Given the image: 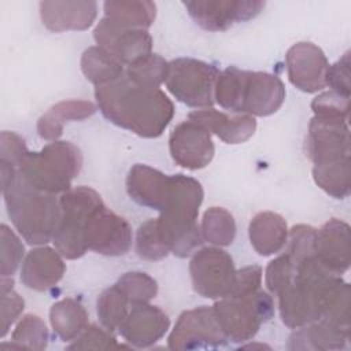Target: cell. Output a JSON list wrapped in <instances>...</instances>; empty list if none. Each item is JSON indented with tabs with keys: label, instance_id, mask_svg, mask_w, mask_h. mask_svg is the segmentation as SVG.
Wrapping results in <instances>:
<instances>
[{
	"label": "cell",
	"instance_id": "ac0fdd59",
	"mask_svg": "<svg viewBox=\"0 0 351 351\" xmlns=\"http://www.w3.org/2000/svg\"><path fill=\"white\" fill-rule=\"evenodd\" d=\"M170 328V318L149 303L133 304L119 326L121 336L133 347L147 348L159 341Z\"/></svg>",
	"mask_w": 351,
	"mask_h": 351
},
{
	"label": "cell",
	"instance_id": "cb8c5ba5",
	"mask_svg": "<svg viewBox=\"0 0 351 351\" xmlns=\"http://www.w3.org/2000/svg\"><path fill=\"white\" fill-rule=\"evenodd\" d=\"M248 236L254 250L262 256H269L280 252L287 244L288 226L280 214L262 211L251 219Z\"/></svg>",
	"mask_w": 351,
	"mask_h": 351
},
{
	"label": "cell",
	"instance_id": "60d3db41",
	"mask_svg": "<svg viewBox=\"0 0 351 351\" xmlns=\"http://www.w3.org/2000/svg\"><path fill=\"white\" fill-rule=\"evenodd\" d=\"M295 276V265L287 254H282L273 259L265 271V284L273 295H278L284 288H287Z\"/></svg>",
	"mask_w": 351,
	"mask_h": 351
},
{
	"label": "cell",
	"instance_id": "e575fe53",
	"mask_svg": "<svg viewBox=\"0 0 351 351\" xmlns=\"http://www.w3.org/2000/svg\"><path fill=\"white\" fill-rule=\"evenodd\" d=\"M48 340L49 333L45 322L34 314H26L22 317L11 335L12 344L22 348L44 350Z\"/></svg>",
	"mask_w": 351,
	"mask_h": 351
},
{
	"label": "cell",
	"instance_id": "8d00e7d4",
	"mask_svg": "<svg viewBox=\"0 0 351 351\" xmlns=\"http://www.w3.org/2000/svg\"><path fill=\"white\" fill-rule=\"evenodd\" d=\"M136 252L140 258L147 261H160L169 255V250L162 240L156 218L145 221L137 229Z\"/></svg>",
	"mask_w": 351,
	"mask_h": 351
},
{
	"label": "cell",
	"instance_id": "74e56055",
	"mask_svg": "<svg viewBox=\"0 0 351 351\" xmlns=\"http://www.w3.org/2000/svg\"><path fill=\"white\" fill-rule=\"evenodd\" d=\"M0 240H1V277H12L18 270L23 255L25 247L21 239L15 234L11 228L5 223L0 226Z\"/></svg>",
	"mask_w": 351,
	"mask_h": 351
},
{
	"label": "cell",
	"instance_id": "f35d334b",
	"mask_svg": "<svg viewBox=\"0 0 351 351\" xmlns=\"http://www.w3.org/2000/svg\"><path fill=\"white\" fill-rule=\"evenodd\" d=\"M315 233L317 229L304 223L295 225L291 230H288V250L285 254L295 266L303 259L314 255Z\"/></svg>",
	"mask_w": 351,
	"mask_h": 351
},
{
	"label": "cell",
	"instance_id": "277c9868",
	"mask_svg": "<svg viewBox=\"0 0 351 351\" xmlns=\"http://www.w3.org/2000/svg\"><path fill=\"white\" fill-rule=\"evenodd\" d=\"M203 196L197 180L184 174L171 176L166 203L156 219L163 243L176 256L185 258L203 243L197 225Z\"/></svg>",
	"mask_w": 351,
	"mask_h": 351
},
{
	"label": "cell",
	"instance_id": "44dd1931",
	"mask_svg": "<svg viewBox=\"0 0 351 351\" xmlns=\"http://www.w3.org/2000/svg\"><path fill=\"white\" fill-rule=\"evenodd\" d=\"M170 178L171 176L151 166L137 163L128 173L126 191L137 204L162 211L169 195Z\"/></svg>",
	"mask_w": 351,
	"mask_h": 351
},
{
	"label": "cell",
	"instance_id": "f1b7e54d",
	"mask_svg": "<svg viewBox=\"0 0 351 351\" xmlns=\"http://www.w3.org/2000/svg\"><path fill=\"white\" fill-rule=\"evenodd\" d=\"M319 319L350 332V284L341 276H333L326 284Z\"/></svg>",
	"mask_w": 351,
	"mask_h": 351
},
{
	"label": "cell",
	"instance_id": "9c48e42d",
	"mask_svg": "<svg viewBox=\"0 0 351 351\" xmlns=\"http://www.w3.org/2000/svg\"><path fill=\"white\" fill-rule=\"evenodd\" d=\"M219 70L207 62L193 58H178L169 62L166 86L181 103L193 108H208L215 103L214 92Z\"/></svg>",
	"mask_w": 351,
	"mask_h": 351
},
{
	"label": "cell",
	"instance_id": "d6986e66",
	"mask_svg": "<svg viewBox=\"0 0 351 351\" xmlns=\"http://www.w3.org/2000/svg\"><path fill=\"white\" fill-rule=\"evenodd\" d=\"M314 255L332 273L344 274L350 267V225L337 218L326 221L315 233Z\"/></svg>",
	"mask_w": 351,
	"mask_h": 351
},
{
	"label": "cell",
	"instance_id": "484cf974",
	"mask_svg": "<svg viewBox=\"0 0 351 351\" xmlns=\"http://www.w3.org/2000/svg\"><path fill=\"white\" fill-rule=\"evenodd\" d=\"M96 106L88 100H63L52 106L37 122V133L43 140L56 141L67 121H81L96 112Z\"/></svg>",
	"mask_w": 351,
	"mask_h": 351
},
{
	"label": "cell",
	"instance_id": "f6af8a7d",
	"mask_svg": "<svg viewBox=\"0 0 351 351\" xmlns=\"http://www.w3.org/2000/svg\"><path fill=\"white\" fill-rule=\"evenodd\" d=\"M262 284V267L258 265H250L236 271V281L233 291L229 296H248L261 289Z\"/></svg>",
	"mask_w": 351,
	"mask_h": 351
},
{
	"label": "cell",
	"instance_id": "d6a6232c",
	"mask_svg": "<svg viewBox=\"0 0 351 351\" xmlns=\"http://www.w3.org/2000/svg\"><path fill=\"white\" fill-rule=\"evenodd\" d=\"M169 74V62L158 53H149L129 64L125 75L138 86L159 88L166 82Z\"/></svg>",
	"mask_w": 351,
	"mask_h": 351
},
{
	"label": "cell",
	"instance_id": "2e32d148",
	"mask_svg": "<svg viewBox=\"0 0 351 351\" xmlns=\"http://www.w3.org/2000/svg\"><path fill=\"white\" fill-rule=\"evenodd\" d=\"M288 80L293 86L306 93L322 90L325 74L329 66L324 51L313 43L300 41L293 44L285 55Z\"/></svg>",
	"mask_w": 351,
	"mask_h": 351
},
{
	"label": "cell",
	"instance_id": "4fadbf2b",
	"mask_svg": "<svg viewBox=\"0 0 351 351\" xmlns=\"http://www.w3.org/2000/svg\"><path fill=\"white\" fill-rule=\"evenodd\" d=\"M182 4L195 23L208 32H223L254 19L265 7L261 0H192Z\"/></svg>",
	"mask_w": 351,
	"mask_h": 351
},
{
	"label": "cell",
	"instance_id": "d590c367",
	"mask_svg": "<svg viewBox=\"0 0 351 351\" xmlns=\"http://www.w3.org/2000/svg\"><path fill=\"white\" fill-rule=\"evenodd\" d=\"M115 285L128 298L129 303H148L158 293L156 281L143 271H128L118 278Z\"/></svg>",
	"mask_w": 351,
	"mask_h": 351
},
{
	"label": "cell",
	"instance_id": "1f68e13d",
	"mask_svg": "<svg viewBox=\"0 0 351 351\" xmlns=\"http://www.w3.org/2000/svg\"><path fill=\"white\" fill-rule=\"evenodd\" d=\"M200 232L208 243L217 247H226L234 240L236 222L226 208L210 207L203 214Z\"/></svg>",
	"mask_w": 351,
	"mask_h": 351
},
{
	"label": "cell",
	"instance_id": "603a6c76",
	"mask_svg": "<svg viewBox=\"0 0 351 351\" xmlns=\"http://www.w3.org/2000/svg\"><path fill=\"white\" fill-rule=\"evenodd\" d=\"M188 119L199 123L226 144H241L251 138L256 129V121L251 115H229L211 107L189 112Z\"/></svg>",
	"mask_w": 351,
	"mask_h": 351
},
{
	"label": "cell",
	"instance_id": "d4e9b609",
	"mask_svg": "<svg viewBox=\"0 0 351 351\" xmlns=\"http://www.w3.org/2000/svg\"><path fill=\"white\" fill-rule=\"evenodd\" d=\"M350 340V332L326 321L318 319L298 328L288 341L289 350H343Z\"/></svg>",
	"mask_w": 351,
	"mask_h": 351
},
{
	"label": "cell",
	"instance_id": "bcb514c9",
	"mask_svg": "<svg viewBox=\"0 0 351 351\" xmlns=\"http://www.w3.org/2000/svg\"><path fill=\"white\" fill-rule=\"evenodd\" d=\"M25 307L23 299L14 291V288L1 291V336L8 333L11 325L19 318Z\"/></svg>",
	"mask_w": 351,
	"mask_h": 351
},
{
	"label": "cell",
	"instance_id": "3957f363",
	"mask_svg": "<svg viewBox=\"0 0 351 351\" xmlns=\"http://www.w3.org/2000/svg\"><path fill=\"white\" fill-rule=\"evenodd\" d=\"M214 99L230 112L267 117L282 106L285 86L276 74L229 66L218 74Z\"/></svg>",
	"mask_w": 351,
	"mask_h": 351
},
{
	"label": "cell",
	"instance_id": "7bdbcfd3",
	"mask_svg": "<svg viewBox=\"0 0 351 351\" xmlns=\"http://www.w3.org/2000/svg\"><path fill=\"white\" fill-rule=\"evenodd\" d=\"M350 51H347L337 62L329 64L325 74V84L330 90L337 92L343 96L350 97L351 95V82H350Z\"/></svg>",
	"mask_w": 351,
	"mask_h": 351
},
{
	"label": "cell",
	"instance_id": "e0dca14e",
	"mask_svg": "<svg viewBox=\"0 0 351 351\" xmlns=\"http://www.w3.org/2000/svg\"><path fill=\"white\" fill-rule=\"evenodd\" d=\"M307 155L314 165L350 155L348 121L314 117L308 125Z\"/></svg>",
	"mask_w": 351,
	"mask_h": 351
},
{
	"label": "cell",
	"instance_id": "5b68a950",
	"mask_svg": "<svg viewBox=\"0 0 351 351\" xmlns=\"http://www.w3.org/2000/svg\"><path fill=\"white\" fill-rule=\"evenodd\" d=\"M337 276L311 255L295 266L292 282L278 295L281 321L291 329H298L321 318L322 293L329 280Z\"/></svg>",
	"mask_w": 351,
	"mask_h": 351
},
{
	"label": "cell",
	"instance_id": "30bf717a",
	"mask_svg": "<svg viewBox=\"0 0 351 351\" xmlns=\"http://www.w3.org/2000/svg\"><path fill=\"white\" fill-rule=\"evenodd\" d=\"M232 256L221 247H203L191 258L189 274L193 289L207 299H222L232 293L236 281Z\"/></svg>",
	"mask_w": 351,
	"mask_h": 351
},
{
	"label": "cell",
	"instance_id": "9a60e30c",
	"mask_svg": "<svg viewBox=\"0 0 351 351\" xmlns=\"http://www.w3.org/2000/svg\"><path fill=\"white\" fill-rule=\"evenodd\" d=\"M169 149L173 160L189 170L206 167L215 152L211 133L189 119L173 129L169 137Z\"/></svg>",
	"mask_w": 351,
	"mask_h": 351
},
{
	"label": "cell",
	"instance_id": "4dcf8cb0",
	"mask_svg": "<svg viewBox=\"0 0 351 351\" xmlns=\"http://www.w3.org/2000/svg\"><path fill=\"white\" fill-rule=\"evenodd\" d=\"M81 70L85 78L96 86L110 84L125 74L123 64L99 45H92L84 51Z\"/></svg>",
	"mask_w": 351,
	"mask_h": 351
},
{
	"label": "cell",
	"instance_id": "b9f144b4",
	"mask_svg": "<svg viewBox=\"0 0 351 351\" xmlns=\"http://www.w3.org/2000/svg\"><path fill=\"white\" fill-rule=\"evenodd\" d=\"M119 347L115 337L110 335V330H104L96 325H88L85 330L73 340L69 350H108Z\"/></svg>",
	"mask_w": 351,
	"mask_h": 351
},
{
	"label": "cell",
	"instance_id": "8fae6325",
	"mask_svg": "<svg viewBox=\"0 0 351 351\" xmlns=\"http://www.w3.org/2000/svg\"><path fill=\"white\" fill-rule=\"evenodd\" d=\"M169 348L177 351L218 348L226 337L217 321L213 307L200 306L184 311L167 339Z\"/></svg>",
	"mask_w": 351,
	"mask_h": 351
},
{
	"label": "cell",
	"instance_id": "52a82bcc",
	"mask_svg": "<svg viewBox=\"0 0 351 351\" xmlns=\"http://www.w3.org/2000/svg\"><path fill=\"white\" fill-rule=\"evenodd\" d=\"M62 215L52 241L66 259H78L88 251L85 243V221L103 204L100 195L89 186L71 188L59 197Z\"/></svg>",
	"mask_w": 351,
	"mask_h": 351
},
{
	"label": "cell",
	"instance_id": "8992f818",
	"mask_svg": "<svg viewBox=\"0 0 351 351\" xmlns=\"http://www.w3.org/2000/svg\"><path fill=\"white\" fill-rule=\"evenodd\" d=\"M82 167V154L70 141H51L38 152H29L18 171L34 189L58 195L71 189Z\"/></svg>",
	"mask_w": 351,
	"mask_h": 351
},
{
	"label": "cell",
	"instance_id": "6da1fadb",
	"mask_svg": "<svg viewBox=\"0 0 351 351\" xmlns=\"http://www.w3.org/2000/svg\"><path fill=\"white\" fill-rule=\"evenodd\" d=\"M97 108L111 123L145 138L159 137L174 115L173 101L159 88H144L125 74L95 88Z\"/></svg>",
	"mask_w": 351,
	"mask_h": 351
},
{
	"label": "cell",
	"instance_id": "7a4b0ae2",
	"mask_svg": "<svg viewBox=\"0 0 351 351\" xmlns=\"http://www.w3.org/2000/svg\"><path fill=\"white\" fill-rule=\"evenodd\" d=\"M0 174L7 213L18 233L32 245L51 241L62 215L56 195L34 189L18 169L7 163L0 162Z\"/></svg>",
	"mask_w": 351,
	"mask_h": 351
},
{
	"label": "cell",
	"instance_id": "f546056e",
	"mask_svg": "<svg viewBox=\"0 0 351 351\" xmlns=\"http://www.w3.org/2000/svg\"><path fill=\"white\" fill-rule=\"evenodd\" d=\"M351 159L350 155L313 166L314 182L329 196L344 199L350 195Z\"/></svg>",
	"mask_w": 351,
	"mask_h": 351
},
{
	"label": "cell",
	"instance_id": "7402d4cb",
	"mask_svg": "<svg viewBox=\"0 0 351 351\" xmlns=\"http://www.w3.org/2000/svg\"><path fill=\"white\" fill-rule=\"evenodd\" d=\"M63 256L51 247H37L23 259L21 281L30 289L47 291L55 287L66 271Z\"/></svg>",
	"mask_w": 351,
	"mask_h": 351
},
{
	"label": "cell",
	"instance_id": "4316f807",
	"mask_svg": "<svg viewBox=\"0 0 351 351\" xmlns=\"http://www.w3.org/2000/svg\"><path fill=\"white\" fill-rule=\"evenodd\" d=\"M49 321L53 332L63 341H73L88 326V313L78 300L64 298L52 304Z\"/></svg>",
	"mask_w": 351,
	"mask_h": 351
},
{
	"label": "cell",
	"instance_id": "83f0119b",
	"mask_svg": "<svg viewBox=\"0 0 351 351\" xmlns=\"http://www.w3.org/2000/svg\"><path fill=\"white\" fill-rule=\"evenodd\" d=\"M104 16L129 29H148L156 16V5L148 0H108L103 4Z\"/></svg>",
	"mask_w": 351,
	"mask_h": 351
},
{
	"label": "cell",
	"instance_id": "ba28073f",
	"mask_svg": "<svg viewBox=\"0 0 351 351\" xmlns=\"http://www.w3.org/2000/svg\"><path fill=\"white\" fill-rule=\"evenodd\" d=\"M213 310L226 340L244 343L251 340L261 325L273 317L274 304L271 296L259 289L248 296L218 299Z\"/></svg>",
	"mask_w": 351,
	"mask_h": 351
},
{
	"label": "cell",
	"instance_id": "ab89813d",
	"mask_svg": "<svg viewBox=\"0 0 351 351\" xmlns=\"http://www.w3.org/2000/svg\"><path fill=\"white\" fill-rule=\"evenodd\" d=\"M311 110L314 112V117L348 121L350 97L333 90L322 92L313 99Z\"/></svg>",
	"mask_w": 351,
	"mask_h": 351
},
{
	"label": "cell",
	"instance_id": "5bb4252c",
	"mask_svg": "<svg viewBox=\"0 0 351 351\" xmlns=\"http://www.w3.org/2000/svg\"><path fill=\"white\" fill-rule=\"evenodd\" d=\"M93 38L99 47L126 66L149 55L152 49V37L148 30L122 27L106 16L95 26Z\"/></svg>",
	"mask_w": 351,
	"mask_h": 351
},
{
	"label": "cell",
	"instance_id": "ffe728a7",
	"mask_svg": "<svg viewBox=\"0 0 351 351\" xmlns=\"http://www.w3.org/2000/svg\"><path fill=\"white\" fill-rule=\"evenodd\" d=\"M97 15V3L86 1H41L43 25L55 33L66 30H86Z\"/></svg>",
	"mask_w": 351,
	"mask_h": 351
},
{
	"label": "cell",
	"instance_id": "7c38bea8",
	"mask_svg": "<svg viewBox=\"0 0 351 351\" xmlns=\"http://www.w3.org/2000/svg\"><path fill=\"white\" fill-rule=\"evenodd\" d=\"M88 250L106 256H121L132 247V228L128 221L112 213L103 203L85 221Z\"/></svg>",
	"mask_w": 351,
	"mask_h": 351
},
{
	"label": "cell",
	"instance_id": "836d02e7",
	"mask_svg": "<svg viewBox=\"0 0 351 351\" xmlns=\"http://www.w3.org/2000/svg\"><path fill=\"white\" fill-rule=\"evenodd\" d=\"M129 300L114 284L103 291L97 299V317L104 329L114 332L119 329L129 313Z\"/></svg>",
	"mask_w": 351,
	"mask_h": 351
},
{
	"label": "cell",
	"instance_id": "ee69618b",
	"mask_svg": "<svg viewBox=\"0 0 351 351\" xmlns=\"http://www.w3.org/2000/svg\"><path fill=\"white\" fill-rule=\"evenodd\" d=\"M30 151L25 140L14 132H1L0 134V162L19 169L23 159Z\"/></svg>",
	"mask_w": 351,
	"mask_h": 351
}]
</instances>
